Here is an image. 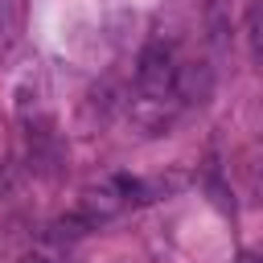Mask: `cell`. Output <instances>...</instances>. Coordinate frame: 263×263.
Segmentation results:
<instances>
[{
  "instance_id": "52a82bcc",
  "label": "cell",
  "mask_w": 263,
  "mask_h": 263,
  "mask_svg": "<svg viewBox=\"0 0 263 263\" xmlns=\"http://www.w3.org/2000/svg\"><path fill=\"white\" fill-rule=\"evenodd\" d=\"M238 263H263V259H255V255H242V259H238Z\"/></svg>"
},
{
  "instance_id": "3957f363",
  "label": "cell",
  "mask_w": 263,
  "mask_h": 263,
  "mask_svg": "<svg viewBox=\"0 0 263 263\" xmlns=\"http://www.w3.org/2000/svg\"><path fill=\"white\" fill-rule=\"evenodd\" d=\"M242 41H247L251 62L263 66V0H247V8H242Z\"/></svg>"
},
{
  "instance_id": "7a4b0ae2",
  "label": "cell",
  "mask_w": 263,
  "mask_h": 263,
  "mask_svg": "<svg viewBox=\"0 0 263 263\" xmlns=\"http://www.w3.org/2000/svg\"><path fill=\"white\" fill-rule=\"evenodd\" d=\"M173 95L181 99V103H205L210 95H214V66L210 62H201V58H193V62H181L177 66V78H173Z\"/></svg>"
},
{
  "instance_id": "6da1fadb",
  "label": "cell",
  "mask_w": 263,
  "mask_h": 263,
  "mask_svg": "<svg viewBox=\"0 0 263 263\" xmlns=\"http://www.w3.org/2000/svg\"><path fill=\"white\" fill-rule=\"evenodd\" d=\"M173 78H177L173 49H168V45H160V41L144 45V53H140V62H136V82H140V95L156 103V99L173 95Z\"/></svg>"
},
{
  "instance_id": "277c9868",
  "label": "cell",
  "mask_w": 263,
  "mask_h": 263,
  "mask_svg": "<svg viewBox=\"0 0 263 263\" xmlns=\"http://www.w3.org/2000/svg\"><path fill=\"white\" fill-rule=\"evenodd\" d=\"M25 25V4L21 0H0V45H8Z\"/></svg>"
},
{
  "instance_id": "8992f818",
  "label": "cell",
  "mask_w": 263,
  "mask_h": 263,
  "mask_svg": "<svg viewBox=\"0 0 263 263\" xmlns=\"http://www.w3.org/2000/svg\"><path fill=\"white\" fill-rule=\"evenodd\" d=\"M21 263H49L41 251H29V255H21Z\"/></svg>"
},
{
  "instance_id": "5b68a950",
  "label": "cell",
  "mask_w": 263,
  "mask_h": 263,
  "mask_svg": "<svg viewBox=\"0 0 263 263\" xmlns=\"http://www.w3.org/2000/svg\"><path fill=\"white\" fill-rule=\"evenodd\" d=\"M205 21H210V33H214V41H226L230 25H226V16H222V0H210V12H205Z\"/></svg>"
}]
</instances>
